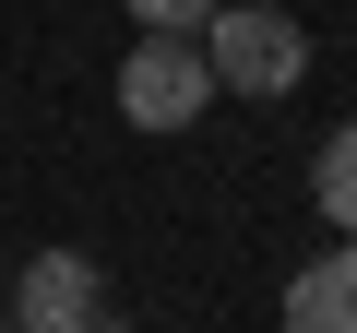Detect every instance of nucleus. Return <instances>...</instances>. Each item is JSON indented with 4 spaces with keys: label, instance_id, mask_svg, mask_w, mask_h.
Returning a JSON list of instances; mask_svg holds the SVG:
<instances>
[{
    "label": "nucleus",
    "instance_id": "1",
    "mask_svg": "<svg viewBox=\"0 0 357 333\" xmlns=\"http://www.w3.org/2000/svg\"><path fill=\"white\" fill-rule=\"evenodd\" d=\"M203 72H215V95L274 107V95L310 84V24L286 13V0H215L203 13Z\"/></svg>",
    "mask_w": 357,
    "mask_h": 333
},
{
    "label": "nucleus",
    "instance_id": "2",
    "mask_svg": "<svg viewBox=\"0 0 357 333\" xmlns=\"http://www.w3.org/2000/svg\"><path fill=\"white\" fill-rule=\"evenodd\" d=\"M203 107H215L203 36H155V24H131V48H119V119H131V131H191Z\"/></svg>",
    "mask_w": 357,
    "mask_h": 333
},
{
    "label": "nucleus",
    "instance_id": "3",
    "mask_svg": "<svg viewBox=\"0 0 357 333\" xmlns=\"http://www.w3.org/2000/svg\"><path fill=\"white\" fill-rule=\"evenodd\" d=\"M84 321H107V274L84 250H36L13 274V333H84Z\"/></svg>",
    "mask_w": 357,
    "mask_h": 333
},
{
    "label": "nucleus",
    "instance_id": "4",
    "mask_svg": "<svg viewBox=\"0 0 357 333\" xmlns=\"http://www.w3.org/2000/svg\"><path fill=\"white\" fill-rule=\"evenodd\" d=\"M286 333H357V238H333L286 274Z\"/></svg>",
    "mask_w": 357,
    "mask_h": 333
},
{
    "label": "nucleus",
    "instance_id": "5",
    "mask_svg": "<svg viewBox=\"0 0 357 333\" xmlns=\"http://www.w3.org/2000/svg\"><path fill=\"white\" fill-rule=\"evenodd\" d=\"M310 203H321V226H333V238H357V119H333V131H321V155H310Z\"/></svg>",
    "mask_w": 357,
    "mask_h": 333
},
{
    "label": "nucleus",
    "instance_id": "6",
    "mask_svg": "<svg viewBox=\"0 0 357 333\" xmlns=\"http://www.w3.org/2000/svg\"><path fill=\"white\" fill-rule=\"evenodd\" d=\"M203 13L215 0H131V24H155V36H203Z\"/></svg>",
    "mask_w": 357,
    "mask_h": 333
},
{
    "label": "nucleus",
    "instance_id": "7",
    "mask_svg": "<svg viewBox=\"0 0 357 333\" xmlns=\"http://www.w3.org/2000/svg\"><path fill=\"white\" fill-rule=\"evenodd\" d=\"M84 333H131V321H84Z\"/></svg>",
    "mask_w": 357,
    "mask_h": 333
}]
</instances>
